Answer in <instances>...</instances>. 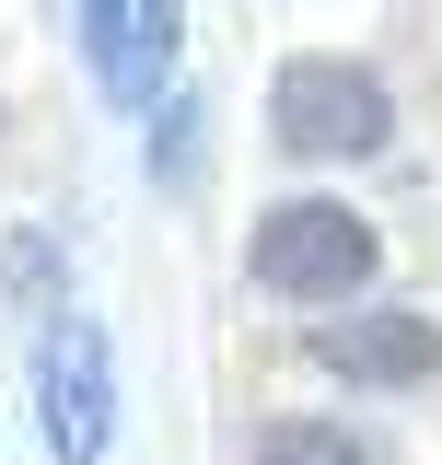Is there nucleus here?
Instances as JSON below:
<instances>
[{"label": "nucleus", "mask_w": 442, "mask_h": 465, "mask_svg": "<svg viewBox=\"0 0 442 465\" xmlns=\"http://www.w3.org/2000/svg\"><path fill=\"white\" fill-rule=\"evenodd\" d=\"M268 140L291 163H373L396 140V105L361 58H291L268 82Z\"/></svg>", "instance_id": "1"}, {"label": "nucleus", "mask_w": 442, "mask_h": 465, "mask_svg": "<svg viewBox=\"0 0 442 465\" xmlns=\"http://www.w3.org/2000/svg\"><path fill=\"white\" fill-rule=\"evenodd\" d=\"M373 222L361 210H337V198H279L268 222H256V280L279 302H349V291L373 280Z\"/></svg>", "instance_id": "2"}, {"label": "nucleus", "mask_w": 442, "mask_h": 465, "mask_svg": "<svg viewBox=\"0 0 442 465\" xmlns=\"http://www.w3.org/2000/svg\"><path fill=\"white\" fill-rule=\"evenodd\" d=\"M35 419H47V454L94 465L116 430V361H105V326H82V314H58L47 338H35Z\"/></svg>", "instance_id": "3"}, {"label": "nucleus", "mask_w": 442, "mask_h": 465, "mask_svg": "<svg viewBox=\"0 0 442 465\" xmlns=\"http://www.w3.org/2000/svg\"><path fill=\"white\" fill-rule=\"evenodd\" d=\"M315 349H326L337 384H431L442 372V326L419 314V302H373V314H337V326H315Z\"/></svg>", "instance_id": "4"}, {"label": "nucleus", "mask_w": 442, "mask_h": 465, "mask_svg": "<svg viewBox=\"0 0 442 465\" xmlns=\"http://www.w3.org/2000/svg\"><path fill=\"white\" fill-rule=\"evenodd\" d=\"M256 465H373V442L349 419H268L256 430Z\"/></svg>", "instance_id": "5"}, {"label": "nucleus", "mask_w": 442, "mask_h": 465, "mask_svg": "<svg viewBox=\"0 0 442 465\" xmlns=\"http://www.w3.org/2000/svg\"><path fill=\"white\" fill-rule=\"evenodd\" d=\"M94 70H105L116 105H140V70H128V0H94Z\"/></svg>", "instance_id": "6"}]
</instances>
